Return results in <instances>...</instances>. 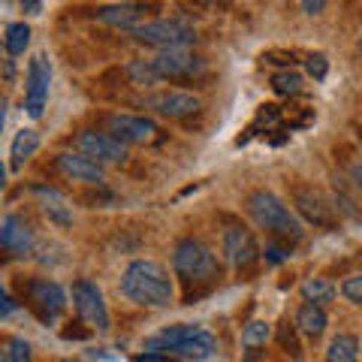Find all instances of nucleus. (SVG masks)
<instances>
[{"label":"nucleus","instance_id":"f257e3e1","mask_svg":"<svg viewBox=\"0 0 362 362\" xmlns=\"http://www.w3.org/2000/svg\"><path fill=\"white\" fill-rule=\"evenodd\" d=\"M121 293L142 308H166L175 299V284L157 259H133L121 275Z\"/></svg>","mask_w":362,"mask_h":362},{"label":"nucleus","instance_id":"f03ea898","mask_svg":"<svg viewBox=\"0 0 362 362\" xmlns=\"http://www.w3.org/2000/svg\"><path fill=\"white\" fill-rule=\"evenodd\" d=\"M173 269L175 278H181V284L187 290L194 287V293L211 290L221 281V259L214 254V247H209L199 239H181L173 251Z\"/></svg>","mask_w":362,"mask_h":362},{"label":"nucleus","instance_id":"7ed1b4c3","mask_svg":"<svg viewBox=\"0 0 362 362\" xmlns=\"http://www.w3.org/2000/svg\"><path fill=\"white\" fill-rule=\"evenodd\" d=\"M247 214L254 218L257 226H263L278 239H302V223L299 218L290 211V206L281 197H275L272 190H254L247 194Z\"/></svg>","mask_w":362,"mask_h":362},{"label":"nucleus","instance_id":"20e7f679","mask_svg":"<svg viewBox=\"0 0 362 362\" xmlns=\"http://www.w3.org/2000/svg\"><path fill=\"white\" fill-rule=\"evenodd\" d=\"M148 350H173V354L185 356V359H194V362H202L209 359L218 344H214V335L206 332L202 326H190V323H178V326H169L163 329L157 338L148 341Z\"/></svg>","mask_w":362,"mask_h":362},{"label":"nucleus","instance_id":"39448f33","mask_svg":"<svg viewBox=\"0 0 362 362\" xmlns=\"http://www.w3.org/2000/svg\"><path fill=\"white\" fill-rule=\"evenodd\" d=\"M130 37L136 42L154 45L160 52H173V49H190L197 42V30L181 18H154V21H142L139 28H133Z\"/></svg>","mask_w":362,"mask_h":362},{"label":"nucleus","instance_id":"423d86ee","mask_svg":"<svg viewBox=\"0 0 362 362\" xmlns=\"http://www.w3.org/2000/svg\"><path fill=\"white\" fill-rule=\"evenodd\" d=\"M76 148L78 154H85L88 160H94L100 166L106 163H124L130 157V148L121 139H115L112 133L103 130H82L76 136Z\"/></svg>","mask_w":362,"mask_h":362},{"label":"nucleus","instance_id":"0eeeda50","mask_svg":"<svg viewBox=\"0 0 362 362\" xmlns=\"http://www.w3.org/2000/svg\"><path fill=\"white\" fill-rule=\"evenodd\" d=\"M73 305H76V311L78 317L88 323V326H94V329L100 332H106L109 329V308H106V299H103V290H100L94 281H88V278H78L76 284H73Z\"/></svg>","mask_w":362,"mask_h":362},{"label":"nucleus","instance_id":"6e6552de","mask_svg":"<svg viewBox=\"0 0 362 362\" xmlns=\"http://www.w3.org/2000/svg\"><path fill=\"white\" fill-rule=\"evenodd\" d=\"M148 64L160 82H166V78H194V76L206 73V61L187 49L160 52V54H154V58H148Z\"/></svg>","mask_w":362,"mask_h":362},{"label":"nucleus","instance_id":"1a4fd4ad","mask_svg":"<svg viewBox=\"0 0 362 362\" xmlns=\"http://www.w3.org/2000/svg\"><path fill=\"white\" fill-rule=\"evenodd\" d=\"M25 296L30 302V308L37 311L45 323H54L64 314V308H66V293H64V287L54 284V281H49V278H33V281H28Z\"/></svg>","mask_w":362,"mask_h":362},{"label":"nucleus","instance_id":"9d476101","mask_svg":"<svg viewBox=\"0 0 362 362\" xmlns=\"http://www.w3.org/2000/svg\"><path fill=\"white\" fill-rule=\"evenodd\" d=\"M49 85H52V64L45 54H37L28 64V88H25V109L30 118H42L45 103H49Z\"/></svg>","mask_w":362,"mask_h":362},{"label":"nucleus","instance_id":"9b49d317","mask_svg":"<svg viewBox=\"0 0 362 362\" xmlns=\"http://www.w3.org/2000/svg\"><path fill=\"white\" fill-rule=\"evenodd\" d=\"M145 106L154 109L157 115H163L169 121L190 118V115H197V112L202 109L199 97L190 94V90H160V94H154V97L145 100Z\"/></svg>","mask_w":362,"mask_h":362},{"label":"nucleus","instance_id":"f8f14e48","mask_svg":"<svg viewBox=\"0 0 362 362\" xmlns=\"http://www.w3.org/2000/svg\"><path fill=\"white\" fill-rule=\"evenodd\" d=\"M223 257L226 263L233 269H251L259 257V247H257V239L251 230H245V226H230V230L223 233Z\"/></svg>","mask_w":362,"mask_h":362},{"label":"nucleus","instance_id":"ddd939ff","mask_svg":"<svg viewBox=\"0 0 362 362\" xmlns=\"http://www.w3.org/2000/svg\"><path fill=\"white\" fill-rule=\"evenodd\" d=\"M109 133L130 148V145L154 142L157 124L151 118H142V115H112L109 118Z\"/></svg>","mask_w":362,"mask_h":362},{"label":"nucleus","instance_id":"4468645a","mask_svg":"<svg viewBox=\"0 0 362 362\" xmlns=\"http://www.w3.org/2000/svg\"><path fill=\"white\" fill-rule=\"evenodd\" d=\"M58 169L66 175V178H73V181H82V185H106V169L94 163V160H88L85 154H78V151H64L58 154Z\"/></svg>","mask_w":362,"mask_h":362},{"label":"nucleus","instance_id":"2eb2a0df","mask_svg":"<svg viewBox=\"0 0 362 362\" xmlns=\"http://www.w3.org/2000/svg\"><path fill=\"white\" fill-rule=\"evenodd\" d=\"M293 206L308 223L314 226H332V209L326 206V199L317 194L314 187H296L293 190Z\"/></svg>","mask_w":362,"mask_h":362},{"label":"nucleus","instance_id":"dca6fc26","mask_svg":"<svg viewBox=\"0 0 362 362\" xmlns=\"http://www.w3.org/2000/svg\"><path fill=\"white\" fill-rule=\"evenodd\" d=\"M0 245L6 247V251L13 254H30L33 247V230L30 223L25 218H18V214H9V218H4V223H0Z\"/></svg>","mask_w":362,"mask_h":362},{"label":"nucleus","instance_id":"f3484780","mask_svg":"<svg viewBox=\"0 0 362 362\" xmlns=\"http://www.w3.org/2000/svg\"><path fill=\"white\" fill-rule=\"evenodd\" d=\"M145 13H148V6L145 4H115V6L97 9V21L112 25V28H121V30H133V28L142 25Z\"/></svg>","mask_w":362,"mask_h":362},{"label":"nucleus","instance_id":"a211bd4d","mask_svg":"<svg viewBox=\"0 0 362 362\" xmlns=\"http://www.w3.org/2000/svg\"><path fill=\"white\" fill-rule=\"evenodd\" d=\"M37 194L42 197V211H45V218H49L52 223H58V226H70L73 223V206H70V199H66L61 190L37 187Z\"/></svg>","mask_w":362,"mask_h":362},{"label":"nucleus","instance_id":"6ab92c4d","mask_svg":"<svg viewBox=\"0 0 362 362\" xmlns=\"http://www.w3.org/2000/svg\"><path fill=\"white\" fill-rule=\"evenodd\" d=\"M326 323H329V317H326V311L320 308V305H311V302L299 305V311H296V329L302 335L320 338L326 332Z\"/></svg>","mask_w":362,"mask_h":362},{"label":"nucleus","instance_id":"aec40b11","mask_svg":"<svg viewBox=\"0 0 362 362\" xmlns=\"http://www.w3.org/2000/svg\"><path fill=\"white\" fill-rule=\"evenodd\" d=\"M37 148H40V133L33 130V127H25V130H18L16 133V139H13V148H9V166L13 169H21L33 154H37Z\"/></svg>","mask_w":362,"mask_h":362},{"label":"nucleus","instance_id":"412c9836","mask_svg":"<svg viewBox=\"0 0 362 362\" xmlns=\"http://www.w3.org/2000/svg\"><path fill=\"white\" fill-rule=\"evenodd\" d=\"M326 362H359V338L341 332L326 347Z\"/></svg>","mask_w":362,"mask_h":362},{"label":"nucleus","instance_id":"4be33fe9","mask_svg":"<svg viewBox=\"0 0 362 362\" xmlns=\"http://www.w3.org/2000/svg\"><path fill=\"white\" fill-rule=\"evenodd\" d=\"M302 296H305V302L326 308V305L335 299V284H332L329 278H308L302 284Z\"/></svg>","mask_w":362,"mask_h":362},{"label":"nucleus","instance_id":"5701e85b","mask_svg":"<svg viewBox=\"0 0 362 362\" xmlns=\"http://www.w3.org/2000/svg\"><path fill=\"white\" fill-rule=\"evenodd\" d=\"M269 338H272V326L266 320H251L242 332V347L251 354V350H257V347H266Z\"/></svg>","mask_w":362,"mask_h":362},{"label":"nucleus","instance_id":"b1692460","mask_svg":"<svg viewBox=\"0 0 362 362\" xmlns=\"http://www.w3.org/2000/svg\"><path fill=\"white\" fill-rule=\"evenodd\" d=\"M28 45H30V28L25 21H16V25L6 28V52L9 54H25Z\"/></svg>","mask_w":362,"mask_h":362},{"label":"nucleus","instance_id":"393cba45","mask_svg":"<svg viewBox=\"0 0 362 362\" xmlns=\"http://www.w3.org/2000/svg\"><path fill=\"white\" fill-rule=\"evenodd\" d=\"M127 76H130V82H133V85H139V88H151V85L160 82V78L154 76L148 58H145V61H133V64L127 66Z\"/></svg>","mask_w":362,"mask_h":362},{"label":"nucleus","instance_id":"a878e982","mask_svg":"<svg viewBox=\"0 0 362 362\" xmlns=\"http://www.w3.org/2000/svg\"><path fill=\"white\" fill-rule=\"evenodd\" d=\"M272 88H275L278 94H299L302 76L299 73H278V76H272Z\"/></svg>","mask_w":362,"mask_h":362},{"label":"nucleus","instance_id":"bb28decb","mask_svg":"<svg viewBox=\"0 0 362 362\" xmlns=\"http://www.w3.org/2000/svg\"><path fill=\"white\" fill-rule=\"evenodd\" d=\"M33 356V350L30 344L25 341V338H9V344H6V359L9 362H30Z\"/></svg>","mask_w":362,"mask_h":362},{"label":"nucleus","instance_id":"cd10ccee","mask_svg":"<svg viewBox=\"0 0 362 362\" xmlns=\"http://www.w3.org/2000/svg\"><path fill=\"white\" fill-rule=\"evenodd\" d=\"M341 296H344L347 302H354V305H362V272H356V275L344 278V284H341Z\"/></svg>","mask_w":362,"mask_h":362},{"label":"nucleus","instance_id":"c85d7f7f","mask_svg":"<svg viewBox=\"0 0 362 362\" xmlns=\"http://www.w3.org/2000/svg\"><path fill=\"white\" fill-rule=\"evenodd\" d=\"M305 66H308V76H314L317 82L326 78V70H329V64H326V54H308V58H305Z\"/></svg>","mask_w":362,"mask_h":362},{"label":"nucleus","instance_id":"c756f323","mask_svg":"<svg viewBox=\"0 0 362 362\" xmlns=\"http://www.w3.org/2000/svg\"><path fill=\"white\" fill-rule=\"evenodd\" d=\"M287 247H281V245H269L266 247V263H272V266H278V263H284L287 259Z\"/></svg>","mask_w":362,"mask_h":362},{"label":"nucleus","instance_id":"7c9ffc66","mask_svg":"<svg viewBox=\"0 0 362 362\" xmlns=\"http://www.w3.org/2000/svg\"><path fill=\"white\" fill-rule=\"evenodd\" d=\"M16 311V302H13V296L0 287V317H6V314H13Z\"/></svg>","mask_w":362,"mask_h":362},{"label":"nucleus","instance_id":"2f4dec72","mask_svg":"<svg viewBox=\"0 0 362 362\" xmlns=\"http://www.w3.org/2000/svg\"><path fill=\"white\" fill-rule=\"evenodd\" d=\"M302 9H305V13H308V16H320L323 9H326V4H323V0H305Z\"/></svg>","mask_w":362,"mask_h":362},{"label":"nucleus","instance_id":"473e14b6","mask_svg":"<svg viewBox=\"0 0 362 362\" xmlns=\"http://www.w3.org/2000/svg\"><path fill=\"white\" fill-rule=\"evenodd\" d=\"M136 362H169L163 354H157V350H145V354L136 356Z\"/></svg>","mask_w":362,"mask_h":362},{"label":"nucleus","instance_id":"72a5a7b5","mask_svg":"<svg viewBox=\"0 0 362 362\" xmlns=\"http://www.w3.org/2000/svg\"><path fill=\"white\" fill-rule=\"evenodd\" d=\"M350 178H354V181H356V187L362 190V163H354V166H350Z\"/></svg>","mask_w":362,"mask_h":362},{"label":"nucleus","instance_id":"f704fd0d","mask_svg":"<svg viewBox=\"0 0 362 362\" xmlns=\"http://www.w3.org/2000/svg\"><path fill=\"white\" fill-rule=\"evenodd\" d=\"M25 9H28V13H30V16H37V13H40V9H42V4H25Z\"/></svg>","mask_w":362,"mask_h":362},{"label":"nucleus","instance_id":"c9c22d12","mask_svg":"<svg viewBox=\"0 0 362 362\" xmlns=\"http://www.w3.org/2000/svg\"><path fill=\"white\" fill-rule=\"evenodd\" d=\"M4 185H6V166L0 163V187H4Z\"/></svg>","mask_w":362,"mask_h":362},{"label":"nucleus","instance_id":"e433bc0d","mask_svg":"<svg viewBox=\"0 0 362 362\" xmlns=\"http://www.w3.org/2000/svg\"><path fill=\"white\" fill-rule=\"evenodd\" d=\"M4 121H6V109H4V103H0V130H4Z\"/></svg>","mask_w":362,"mask_h":362},{"label":"nucleus","instance_id":"4c0bfd02","mask_svg":"<svg viewBox=\"0 0 362 362\" xmlns=\"http://www.w3.org/2000/svg\"><path fill=\"white\" fill-rule=\"evenodd\" d=\"M0 362H9V359H6V350H0Z\"/></svg>","mask_w":362,"mask_h":362},{"label":"nucleus","instance_id":"58836bf2","mask_svg":"<svg viewBox=\"0 0 362 362\" xmlns=\"http://www.w3.org/2000/svg\"><path fill=\"white\" fill-rule=\"evenodd\" d=\"M356 49H359V52H362V40H359V42H356Z\"/></svg>","mask_w":362,"mask_h":362}]
</instances>
